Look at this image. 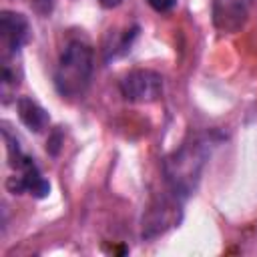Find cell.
Segmentation results:
<instances>
[{"label":"cell","instance_id":"obj_1","mask_svg":"<svg viewBox=\"0 0 257 257\" xmlns=\"http://www.w3.org/2000/svg\"><path fill=\"white\" fill-rule=\"evenodd\" d=\"M94 72V50L82 36L70 38L54 68V88L66 100H78L90 86Z\"/></svg>","mask_w":257,"mask_h":257},{"label":"cell","instance_id":"obj_2","mask_svg":"<svg viewBox=\"0 0 257 257\" xmlns=\"http://www.w3.org/2000/svg\"><path fill=\"white\" fill-rule=\"evenodd\" d=\"M211 155V139L209 137H195L181 145L171 157H167L163 171L167 185L177 201H185L197 189L203 165Z\"/></svg>","mask_w":257,"mask_h":257},{"label":"cell","instance_id":"obj_3","mask_svg":"<svg viewBox=\"0 0 257 257\" xmlns=\"http://www.w3.org/2000/svg\"><path fill=\"white\" fill-rule=\"evenodd\" d=\"M4 141H6V151H8V161L10 167L16 171V175H12L6 181V187L12 195H22L28 193L36 199H44L50 193V183L42 177L38 165L34 163V159L30 155H26L20 149L18 139L8 131V124L4 122Z\"/></svg>","mask_w":257,"mask_h":257},{"label":"cell","instance_id":"obj_4","mask_svg":"<svg viewBox=\"0 0 257 257\" xmlns=\"http://www.w3.org/2000/svg\"><path fill=\"white\" fill-rule=\"evenodd\" d=\"M120 94L128 102L149 104L163 94V76L151 68H135L126 72L118 82Z\"/></svg>","mask_w":257,"mask_h":257},{"label":"cell","instance_id":"obj_5","mask_svg":"<svg viewBox=\"0 0 257 257\" xmlns=\"http://www.w3.org/2000/svg\"><path fill=\"white\" fill-rule=\"evenodd\" d=\"M32 28L24 14L14 10H2L0 16V48L2 58H16L20 48L30 40Z\"/></svg>","mask_w":257,"mask_h":257},{"label":"cell","instance_id":"obj_6","mask_svg":"<svg viewBox=\"0 0 257 257\" xmlns=\"http://www.w3.org/2000/svg\"><path fill=\"white\" fill-rule=\"evenodd\" d=\"M251 0H213V24L217 30L235 34L249 18Z\"/></svg>","mask_w":257,"mask_h":257},{"label":"cell","instance_id":"obj_7","mask_svg":"<svg viewBox=\"0 0 257 257\" xmlns=\"http://www.w3.org/2000/svg\"><path fill=\"white\" fill-rule=\"evenodd\" d=\"M16 110H18L20 122L32 133H42L50 124V116H48L46 108H42L32 96H18Z\"/></svg>","mask_w":257,"mask_h":257},{"label":"cell","instance_id":"obj_8","mask_svg":"<svg viewBox=\"0 0 257 257\" xmlns=\"http://www.w3.org/2000/svg\"><path fill=\"white\" fill-rule=\"evenodd\" d=\"M147 4L155 10V12H171L177 4V0H147Z\"/></svg>","mask_w":257,"mask_h":257},{"label":"cell","instance_id":"obj_9","mask_svg":"<svg viewBox=\"0 0 257 257\" xmlns=\"http://www.w3.org/2000/svg\"><path fill=\"white\" fill-rule=\"evenodd\" d=\"M102 8H108V10H112V8H116V6H120L122 4V0H96Z\"/></svg>","mask_w":257,"mask_h":257}]
</instances>
